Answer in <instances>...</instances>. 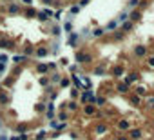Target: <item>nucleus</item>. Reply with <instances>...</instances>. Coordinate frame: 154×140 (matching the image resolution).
Here are the masks:
<instances>
[{"label":"nucleus","mask_w":154,"mask_h":140,"mask_svg":"<svg viewBox=\"0 0 154 140\" xmlns=\"http://www.w3.org/2000/svg\"><path fill=\"white\" fill-rule=\"evenodd\" d=\"M136 55H138V57H143V55H145V47H143V45H138V47H136Z\"/></svg>","instance_id":"1"},{"label":"nucleus","mask_w":154,"mask_h":140,"mask_svg":"<svg viewBox=\"0 0 154 140\" xmlns=\"http://www.w3.org/2000/svg\"><path fill=\"white\" fill-rule=\"evenodd\" d=\"M114 27H116V24H114V22H111V24L107 25V29H114Z\"/></svg>","instance_id":"8"},{"label":"nucleus","mask_w":154,"mask_h":140,"mask_svg":"<svg viewBox=\"0 0 154 140\" xmlns=\"http://www.w3.org/2000/svg\"><path fill=\"white\" fill-rule=\"evenodd\" d=\"M36 55H38V57H45V55H47V51L42 47V49H38V51H36Z\"/></svg>","instance_id":"4"},{"label":"nucleus","mask_w":154,"mask_h":140,"mask_svg":"<svg viewBox=\"0 0 154 140\" xmlns=\"http://www.w3.org/2000/svg\"><path fill=\"white\" fill-rule=\"evenodd\" d=\"M118 140H127V138H125V136H118Z\"/></svg>","instance_id":"10"},{"label":"nucleus","mask_w":154,"mask_h":140,"mask_svg":"<svg viewBox=\"0 0 154 140\" xmlns=\"http://www.w3.org/2000/svg\"><path fill=\"white\" fill-rule=\"evenodd\" d=\"M140 18V13H132V20H138Z\"/></svg>","instance_id":"7"},{"label":"nucleus","mask_w":154,"mask_h":140,"mask_svg":"<svg viewBox=\"0 0 154 140\" xmlns=\"http://www.w3.org/2000/svg\"><path fill=\"white\" fill-rule=\"evenodd\" d=\"M120 129H129V122H127V120H122V122H120Z\"/></svg>","instance_id":"3"},{"label":"nucleus","mask_w":154,"mask_h":140,"mask_svg":"<svg viewBox=\"0 0 154 140\" xmlns=\"http://www.w3.org/2000/svg\"><path fill=\"white\" fill-rule=\"evenodd\" d=\"M93 111H94V107H93V106H87V107H85V113H87V115H91Z\"/></svg>","instance_id":"6"},{"label":"nucleus","mask_w":154,"mask_h":140,"mask_svg":"<svg viewBox=\"0 0 154 140\" xmlns=\"http://www.w3.org/2000/svg\"><path fill=\"white\" fill-rule=\"evenodd\" d=\"M45 69H47L45 64H40V66H38V71H40V73H45Z\"/></svg>","instance_id":"5"},{"label":"nucleus","mask_w":154,"mask_h":140,"mask_svg":"<svg viewBox=\"0 0 154 140\" xmlns=\"http://www.w3.org/2000/svg\"><path fill=\"white\" fill-rule=\"evenodd\" d=\"M130 136H132V138H138V136H142V131H140V129H132V131H130Z\"/></svg>","instance_id":"2"},{"label":"nucleus","mask_w":154,"mask_h":140,"mask_svg":"<svg viewBox=\"0 0 154 140\" xmlns=\"http://www.w3.org/2000/svg\"><path fill=\"white\" fill-rule=\"evenodd\" d=\"M149 64H150V66L154 67V58H150V60H149Z\"/></svg>","instance_id":"9"}]
</instances>
